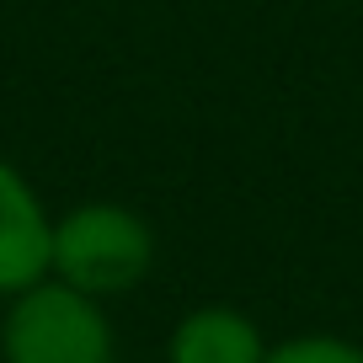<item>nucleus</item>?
<instances>
[{
	"instance_id": "nucleus-4",
	"label": "nucleus",
	"mask_w": 363,
	"mask_h": 363,
	"mask_svg": "<svg viewBox=\"0 0 363 363\" xmlns=\"http://www.w3.org/2000/svg\"><path fill=\"white\" fill-rule=\"evenodd\" d=\"M267 337L235 305H198L171 326L166 363H262Z\"/></svg>"
},
{
	"instance_id": "nucleus-2",
	"label": "nucleus",
	"mask_w": 363,
	"mask_h": 363,
	"mask_svg": "<svg viewBox=\"0 0 363 363\" xmlns=\"http://www.w3.org/2000/svg\"><path fill=\"white\" fill-rule=\"evenodd\" d=\"M155 267V230L123 203H80L54 219V278L91 299L139 289Z\"/></svg>"
},
{
	"instance_id": "nucleus-3",
	"label": "nucleus",
	"mask_w": 363,
	"mask_h": 363,
	"mask_svg": "<svg viewBox=\"0 0 363 363\" xmlns=\"http://www.w3.org/2000/svg\"><path fill=\"white\" fill-rule=\"evenodd\" d=\"M54 267V219L33 182L0 160V299L33 289Z\"/></svg>"
},
{
	"instance_id": "nucleus-1",
	"label": "nucleus",
	"mask_w": 363,
	"mask_h": 363,
	"mask_svg": "<svg viewBox=\"0 0 363 363\" xmlns=\"http://www.w3.org/2000/svg\"><path fill=\"white\" fill-rule=\"evenodd\" d=\"M6 363H118V337L102 299L59 284L54 272L6 299L0 320Z\"/></svg>"
},
{
	"instance_id": "nucleus-5",
	"label": "nucleus",
	"mask_w": 363,
	"mask_h": 363,
	"mask_svg": "<svg viewBox=\"0 0 363 363\" xmlns=\"http://www.w3.org/2000/svg\"><path fill=\"white\" fill-rule=\"evenodd\" d=\"M262 363H363V342L310 331V337H289V342H278V347H267Z\"/></svg>"
}]
</instances>
